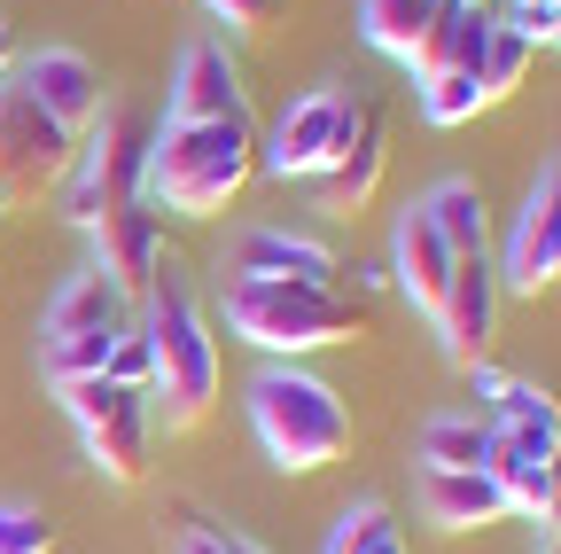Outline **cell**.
Returning a JSON list of instances; mask_svg holds the SVG:
<instances>
[{
    "mask_svg": "<svg viewBox=\"0 0 561 554\" xmlns=\"http://www.w3.org/2000/svg\"><path fill=\"white\" fill-rule=\"evenodd\" d=\"M227 282H305V290H335L343 258L320 235H289V227H242L227 242Z\"/></svg>",
    "mask_w": 561,
    "mask_h": 554,
    "instance_id": "30bf717a",
    "label": "cell"
},
{
    "mask_svg": "<svg viewBox=\"0 0 561 554\" xmlns=\"http://www.w3.org/2000/svg\"><path fill=\"white\" fill-rule=\"evenodd\" d=\"M250 430H257V445H265V461L280 476H312V468L351 453L343 398L320 375H305V368H265L250 383Z\"/></svg>",
    "mask_w": 561,
    "mask_h": 554,
    "instance_id": "3957f363",
    "label": "cell"
},
{
    "mask_svg": "<svg viewBox=\"0 0 561 554\" xmlns=\"http://www.w3.org/2000/svg\"><path fill=\"white\" fill-rule=\"evenodd\" d=\"M94 265L110 273L125 297H149V282L172 265V258H164V219H157V203H117V212L94 227Z\"/></svg>",
    "mask_w": 561,
    "mask_h": 554,
    "instance_id": "9a60e30c",
    "label": "cell"
},
{
    "mask_svg": "<svg viewBox=\"0 0 561 554\" xmlns=\"http://www.w3.org/2000/svg\"><path fill=\"white\" fill-rule=\"evenodd\" d=\"M553 282H561V165L538 172L523 219L507 235V265H500V290H515V297H546Z\"/></svg>",
    "mask_w": 561,
    "mask_h": 554,
    "instance_id": "8fae6325",
    "label": "cell"
},
{
    "mask_svg": "<svg viewBox=\"0 0 561 554\" xmlns=\"http://www.w3.org/2000/svg\"><path fill=\"white\" fill-rule=\"evenodd\" d=\"M561 453V445H553ZM553 453L546 445H523V438H500V430H491V476H500V493H507V508L515 516H553Z\"/></svg>",
    "mask_w": 561,
    "mask_h": 554,
    "instance_id": "d6986e66",
    "label": "cell"
},
{
    "mask_svg": "<svg viewBox=\"0 0 561 554\" xmlns=\"http://www.w3.org/2000/svg\"><path fill=\"white\" fill-rule=\"evenodd\" d=\"M382 172H390V125H382V110L367 102V110H359V125H351V142L335 149V165L312 180L320 212H328V219H359L367 203L382 195Z\"/></svg>",
    "mask_w": 561,
    "mask_h": 554,
    "instance_id": "5bb4252c",
    "label": "cell"
},
{
    "mask_svg": "<svg viewBox=\"0 0 561 554\" xmlns=\"http://www.w3.org/2000/svg\"><path fill=\"white\" fill-rule=\"evenodd\" d=\"M453 250H445V235L430 227V212H413L398 219V258H390V273H398V290H405V305L413 313H437V297H445V282H453Z\"/></svg>",
    "mask_w": 561,
    "mask_h": 554,
    "instance_id": "e0dca14e",
    "label": "cell"
},
{
    "mask_svg": "<svg viewBox=\"0 0 561 554\" xmlns=\"http://www.w3.org/2000/svg\"><path fill=\"white\" fill-rule=\"evenodd\" d=\"M437 16H445V0H359V32H367V47H382V55H398V63L421 55V39H430Z\"/></svg>",
    "mask_w": 561,
    "mask_h": 554,
    "instance_id": "603a6c76",
    "label": "cell"
},
{
    "mask_svg": "<svg viewBox=\"0 0 561 554\" xmlns=\"http://www.w3.org/2000/svg\"><path fill=\"white\" fill-rule=\"evenodd\" d=\"M421 87V117H430V125H468L476 110H491L483 102V87H476V71H430V79H413Z\"/></svg>",
    "mask_w": 561,
    "mask_h": 554,
    "instance_id": "484cf974",
    "label": "cell"
},
{
    "mask_svg": "<svg viewBox=\"0 0 561 554\" xmlns=\"http://www.w3.org/2000/svg\"><path fill=\"white\" fill-rule=\"evenodd\" d=\"M483 39H491V9H453V0H445V16L430 24V39H421V55L405 63V71L413 79H430V71H476Z\"/></svg>",
    "mask_w": 561,
    "mask_h": 554,
    "instance_id": "7402d4cb",
    "label": "cell"
},
{
    "mask_svg": "<svg viewBox=\"0 0 561 554\" xmlns=\"http://www.w3.org/2000/svg\"><path fill=\"white\" fill-rule=\"evenodd\" d=\"M227 117H250L234 55L219 39L180 47V71H172V94H164V125H227Z\"/></svg>",
    "mask_w": 561,
    "mask_h": 554,
    "instance_id": "7c38bea8",
    "label": "cell"
},
{
    "mask_svg": "<svg viewBox=\"0 0 561 554\" xmlns=\"http://www.w3.org/2000/svg\"><path fill=\"white\" fill-rule=\"evenodd\" d=\"M117 391H140L149 398V383H157V360H149V336L140 328H117V343H110V368H102Z\"/></svg>",
    "mask_w": 561,
    "mask_h": 554,
    "instance_id": "f1b7e54d",
    "label": "cell"
},
{
    "mask_svg": "<svg viewBox=\"0 0 561 554\" xmlns=\"http://www.w3.org/2000/svg\"><path fill=\"white\" fill-rule=\"evenodd\" d=\"M500 265L491 258H460L453 265V282H445V297H437V336H445V360L453 368H483L491 360V336H500Z\"/></svg>",
    "mask_w": 561,
    "mask_h": 554,
    "instance_id": "9c48e42d",
    "label": "cell"
},
{
    "mask_svg": "<svg viewBox=\"0 0 561 554\" xmlns=\"http://www.w3.org/2000/svg\"><path fill=\"white\" fill-rule=\"evenodd\" d=\"M16 87H24V94H32L62 133H70V142H79V133L110 110V87H102V71H94L79 47H39L24 71H16Z\"/></svg>",
    "mask_w": 561,
    "mask_h": 554,
    "instance_id": "4fadbf2b",
    "label": "cell"
},
{
    "mask_svg": "<svg viewBox=\"0 0 561 554\" xmlns=\"http://www.w3.org/2000/svg\"><path fill=\"white\" fill-rule=\"evenodd\" d=\"M546 554H561V531H546Z\"/></svg>",
    "mask_w": 561,
    "mask_h": 554,
    "instance_id": "d590c367",
    "label": "cell"
},
{
    "mask_svg": "<svg viewBox=\"0 0 561 554\" xmlns=\"http://www.w3.org/2000/svg\"><path fill=\"white\" fill-rule=\"evenodd\" d=\"M0 554H55V523L39 508H0Z\"/></svg>",
    "mask_w": 561,
    "mask_h": 554,
    "instance_id": "f546056e",
    "label": "cell"
},
{
    "mask_svg": "<svg viewBox=\"0 0 561 554\" xmlns=\"http://www.w3.org/2000/svg\"><path fill=\"white\" fill-rule=\"evenodd\" d=\"M79 142L24 94V87H0V195L24 203V195H55Z\"/></svg>",
    "mask_w": 561,
    "mask_h": 554,
    "instance_id": "52a82bcc",
    "label": "cell"
},
{
    "mask_svg": "<svg viewBox=\"0 0 561 554\" xmlns=\"http://www.w3.org/2000/svg\"><path fill=\"white\" fill-rule=\"evenodd\" d=\"M453 9H491V0H453Z\"/></svg>",
    "mask_w": 561,
    "mask_h": 554,
    "instance_id": "8d00e7d4",
    "label": "cell"
},
{
    "mask_svg": "<svg viewBox=\"0 0 561 554\" xmlns=\"http://www.w3.org/2000/svg\"><path fill=\"white\" fill-rule=\"evenodd\" d=\"M0 212H9V195H0Z\"/></svg>",
    "mask_w": 561,
    "mask_h": 554,
    "instance_id": "74e56055",
    "label": "cell"
},
{
    "mask_svg": "<svg viewBox=\"0 0 561 554\" xmlns=\"http://www.w3.org/2000/svg\"><path fill=\"white\" fill-rule=\"evenodd\" d=\"M483 422L500 430V438H523V445H561V398L553 391H538V383H515V375H500L491 383V398H483Z\"/></svg>",
    "mask_w": 561,
    "mask_h": 554,
    "instance_id": "ffe728a7",
    "label": "cell"
},
{
    "mask_svg": "<svg viewBox=\"0 0 561 554\" xmlns=\"http://www.w3.org/2000/svg\"><path fill=\"white\" fill-rule=\"evenodd\" d=\"M421 212H430V227L445 235L453 258H491V212H483L476 180H437L421 195Z\"/></svg>",
    "mask_w": 561,
    "mask_h": 554,
    "instance_id": "44dd1931",
    "label": "cell"
},
{
    "mask_svg": "<svg viewBox=\"0 0 561 554\" xmlns=\"http://www.w3.org/2000/svg\"><path fill=\"white\" fill-rule=\"evenodd\" d=\"M250 180H257L250 117H227V125H157L140 203H164V212H180V219H219V212L242 203Z\"/></svg>",
    "mask_w": 561,
    "mask_h": 554,
    "instance_id": "6da1fadb",
    "label": "cell"
},
{
    "mask_svg": "<svg viewBox=\"0 0 561 554\" xmlns=\"http://www.w3.org/2000/svg\"><path fill=\"white\" fill-rule=\"evenodd\" d=\"M70 422L87 438V461L110 476V484H140L149 476V398L140 391H117L110 375H87V383H55Z\"/></svg>",
    "mask_w": 561,
    "mask_h": 554,
    "instance_id": "8992f818",
    "label": "cell"
},
{
    "mask_svg": "<svg viewBox=\"0 0 561 554\" xmlns=\"http://www.w3.org/2000/svg\"><path fill=\"white\" fill-rule=\"evenodd\" d=\"M491 461V422L483 414H437L421 430V468H483Z\"/></svg>",
    "mask_w": 561,
    "mask_h": 554,
    "instance_id": "d4e9b609",
    "label": "cell"
},
{
    "mask_svg": "<svg viewBox=\"0 0 561 554\" xmlns=\"http://www.w3.org/2000/svg\"><path fill=\"white\" fill-rule=\"evenodd\" d=\"M149 142H157V117L110 102V110L79 133V157H70V172H62V188H55L62 219L94 235L117 203H140V180H149Z\"/></svg>",
    "mask_w": 561,
    "mask_h": 554,
    "instance_id": "5b68a950",
    "label": "cell"
},
{
    "mask_svg": "<svg viewBox=\"0 0 561 554\" xmlns=\"http://www.w3.org/2000/svg\"><path fill=\"white\" fill-rule=\"evenodd\" d=\"M421 516L437 531H483V523H500L515 508H507L491 468H421Z\"/></svg>",
    "mask_w": 561,
    "mask_h": 554,
    "instance_id": "2e32d148",
    "label": "cell"
},
{
    "mask_svg": "<svg viewBox=\"0 0 561 554\" xmlns=\"http://www.w3.org/2000/svg\"><path fill=\"white\" fill-rule=\"evenodd\" d=\"M546 47H561V9H553V24H546Z\"/></svg>",
    "mask_w": 561,
    "mask_h": 554,
    "instance_id": "836d02e7",
    "label": "cell"
},
{
    "mask_svg": "<svg viewBox=\"0 0 561 554\" xmlns=\"http://www.w3.org/2000/svg\"><path fill=\"white\" fill-rule=\"evenodd\" d=\"M219 320L257 343L273 360H297V352H328V343H351L367 328V313L351 305L343 290H305V282H227Z\"/></svg>",
    "mask_w": 561,
    "mask_h": 554,
    "instance_id": "277c9868",
    "label": "cell"
},
{
    "mask_svg": "<svg viewBox=\"0 0 561 554\" xmlns=\"http://www.w3.org/2000/svg\"><path fill=\"white\" fill-rule=\"evenodd\" d=\"M546 531H561V453H553V516H546Z\"/></svg>",
    "mask_w": 561,
    "mask_h": 554,
    "instance_id": "d6a6232c",
    "label": "cell"
},
{
    "mask_svg": "<svg viewBox=\"0 0 561 554\" xmlns=\"http://www.w3.org/2000/svg\"><path fill=\"white\" fill-rule=\"evenodd\" d=\"M328 554H405V531L390 523V508H351L343 523H335V539H328Z\"/></svg>",
    "mask_w": 561,
    "mask_h": 554,
    "instance_id": "4316f807",
    "label": "cell"
},
{
    "mask_svg": "<svg viewBox=\"0 0 561 554\" xmlns=\"http://www.w3.org/2000/svg\"><path fill=\"white\" fill-rule=\"evenodd\" d=\"M515 9H561V0H515Z\"/></svg>",
    "mask_w": 561,
    "mask_h": 554,
    "instance_id": "e575fe53",
    "label": "cell"
},
{
    "mask_svg": "<svg viewBox=\"0 0 561 554\" xmlns=\"http://www.w3.org/2000/svg\"><path fill=\"white\" fill-rule=\"evenodd\" d=\"M210 16H219L227 32H265L273 16H280V0H203Z\"/></svg>",
    "mask_w": 561,
    "mask_h": 554,
    "instance_id": "4dcf8cb0",
    "label": "cell"
},
{
    "mask_svg": "<svg viewBox=\"0 0 561 554\" xmlns=\"http://www.w3.org/2000/svg\"><path fill=\"white\" fill-rule=\"evenodd\" d=\"M117 328H133V297L110 282L102 265L70 273L62 297L47 305V343H55V336H117Z\"/></svg>",
    "mask_w": 561,
    "mask_h": 554,
    "instance_id": "ac0fdd59",
    "label": "cell"
},
{
    "mask_svg": "<svg viewBox=\"0 0 561 554\" xmlns=\"http://www.w3.org/2000/svg\"><path fill=\"white\" fill-rule=\"evenodd\" d=\"M140 336H149V360H157V383L149 398L164 406V430H195L210 406H219V336H210V313L195 305L187 273H157L149 282V320H140Z\"/></svg>",
    "mask_w": 561,
    "mask_h": 554,
    "instance_id": "7a4b0ae2",
    "label": "cell"
},
{
    "mask_svg": "<svg viewBox=\"0 0 561 554\" xmlns=\"http://www.w3.org/2000/svg\"><path fill=\"white\" fill-rule=\"evenodd\" d=\"M9 71H16V24L0 16V79H9Z\"/></svg>",
    "mask_w": 561,
    "mask_h": 554,
    "instance_id": "1f68e13d",
    "label": "cell"
},
{
    "mask_svg": "<svg viewBox=\"0 0 561 554\" xmlns=\"http://www.w3.org/2000/svg\"><path fill=\"white\" fill-rule=\"evenodd\" d=\"M530 63H538V39H530L523 24H507V16H491L483 63H476V87H483V102H507V94L530 79Z\"/></svg>",
    "mask_w": 561,
    "mask_h": 554,
    "instance_id": "cb8c5ba5",
    "label": "cell"
},
{
    "mask_svg": "<svg viewBox=\"0 0 561 554\" xmlns=\"http://www.w3.org/2000/svg\"><path fill=\"white\" fill-rule=\"evenodd\" d=\"M172 554H265L257 539H242L234 523H210L195 508H180V531H172Z\"/></svg>",
    "mask_w": 561,
    "mask_h": 554,
    "instance_id": "83f0119b",
    "label": "cell"
},
{
    "mask_svg": "<svg viewBox=\"0 0 561 554\" xmlns=\"http://www.w3.org/2000/svg\"><path fill=\"white\" fill-rule=\"evenodd\" d=\"M359 110H367V102L351 94V87H312V94H297L289 110H280V125H273L265 172H273V180H320V172L335 165V149L351 142Z\"/></svg>",
    "mask_w": 561,
    "mask_h": 554,
    "instance_id": "ba28073f",
    "label": "cell"
}]
</instances>
